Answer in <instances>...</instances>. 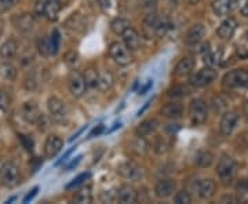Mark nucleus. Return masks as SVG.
Returning <instances> with one entry per match:
<instances>
[{
	"label": "nucleus",
	"mask_w": 248,
	"mask_h": 204,
	"mask_svg": "<svg viewBox=\"0 0 248 204\" xmlns=\"http://www.w3.org/2000/svg\"><path fill=\"white\" fill-rule=\"evenodd\" d=\"M109 55L110 58L120 66H127L133 63V54L125 47L124 43L120 42H113L109 46Z\"/></svg>",
	"instance_id": "f257e3e1"
},
{
	"label": "nucleus",
	"mask_w": 248,
	"mask_h": 204,
	"mask_svg": "<svg viewBox=\"0 0 248 204\" xmlns=\"http://www.w3.org/2000/svg\"><path fill=\"white\" fill-rule=\"evenodd\" d=\"M21 181L19 170L14 163H6L0 169V182L6 188H16Z\"/></svg>",
	"instance_id": "f03ea898"
},
{
	"label": "nucleus",
	"mask_w": 248,
	"mask_h": 204,
	"mask_svg": "<svg viewBox=\"0 0 248 204\" xmlns=\"http://www.w3.org/2000/svg\"><path fill=\"white\" fill-rule=\"evenodd\" d=\"M189 116H190V122L192 125L199 126L203 125L207 120L208 116V109L203 99H193L189 105Z\"/></svg>",
	"instance_id": "7ed1b4c3"
},
{
	"label": "nucleus",
	"mask_w": 248,
	"mask_h": 204,
	"mask_svg": "<svg viewBox=\"0 0 248 204\" xmlns=\"http://www.w3.org/2000/svg\"><path fill=\"white\" fill-rule=\"evenodd\" d=\"M237 171V164L236 161L229 157V156H222L219 161H218V166H217V174L219 175L223 182H229L233 179L234 174Z\"/></svg>",
	"instance_id": "20e7f679"
},
{
	"label": "nucleus",
	"mask_w": 248,
	"mask_h": 204,
	"mask_svg": "<svg viewBox=\"0 0 248 204\" xmlns=\"http://www.w3.org/2000/svg\"><path fill=\"white\" fill-rule=\"evenodd\" d=\"M215 79H217V72L214 71V68L211 66H207V68H203L193 75H190L189 83L193 87H205V86L211 84Z\"/></svg>",
	"instance_id": "39448f33"
},
{
	"label": "nucleus",
	"mask_w": 248,
	"mask_h": 204,
	"mask_svg": "<svg viewBox=\"0 0 248 204\" xmlns=\"http://www.w3.org/2000/svg\"><path fill=\"white\" fill-rule=\"evenodd\" d=\"M248 84V72L244 69H236V71L228 72L223 76V86L228 89H237L244 87Z\"/></svg>",
	"instance_id": "423d86ee"
},
{
	"label": "nucleus",
	"mask_w": 248,
	"mask_h": 204,
	"mask_svg": "<svg viewBox=\"0 0 248 204\" xmlns=\"http://www.w3.org/2000/svg\"><path fill=\"white\" fill-rule=\"evenodd\" d=\"M68 86H69V91H71L73 97H81L86 93V89H87L84 75L80 73L79 71H72L69 73V78H68Z\"/></svg>",
	"instance_id": "0eeeda50"
},
{
	"label": "nucleus",
	"mask_w": 248,
	"mask_h": 204,
	"mask_svg": "<svg viewBox=\"0 0 248 204\" xmlns=\"http://www.w3.org/2000/svg\"><path fill=\"white\" fill-rule=\"evenodd\" d=\"M43 115L40 112V109L37 107V104L33 101H28L22 107H21V116L24 117V120L28 123H37V120L40 119V116Z\"/></svg>",
	"instance_id": "6e6552de"
},
{
	"label": "nucleus",
	"mask_w": 248,
	"mask_h": 204,
	"mask_svg": "<svg viewBox=\"0 0 248 204\" xmlns=\"http://www.w3.org/2000/svg\"><path fill=\"white\" fill-rule=\"evenodd\" d=\"M239 122V115L237 112L231 110V112H226L225 115L222 116L221 123H219V130L223 135H229L233 133V130L236 128Z\"/></svg>",
	"instance_id": "1a4fd4ad"
},
{
	"label": "nucleus",
	"mask_w": 248,
	"mask_h": 204,
	"mask_svg": "<svg viewBox=\"0 0 248 204\" xmlns=\"http://www.w3.org/2000/svg\"><path fill=\"white\" fill-rule=\"evenodd\" d=\"M62 146H63V141L58 135H50L47 140H46L45 143V155L47 159H53L60 152H61Z\"/></svg>",
	"instance_id": "9d476101"
},
{
	"label": "nucleus",
	"mask_w": 248,
	"mask_h": 204,
	"mask_svg": "<svg viewBox=\"0 0 248 204\" xmlns=\"http://www.w3.org/2000/svg\"><path fill=\"white\" fill-rule=\"evenodd\" d=\"M205 33H207V29H205L203 24H196V25H193V27L186 32L185 43L187 46L199 45L203 40Z\"/></svg>",
	"instance_id": "9b49d317"
},
{
	"label": "nucleus",
	"mask_w": 248,
	"mask_h": 204,
	"mask_svg": "<svg viewBox=\"0 0 248 204\" xmlns=\"http://www.w3.org/2000/svg\"><path fill=\"white\" fill-rule=\"evenodd\" d=\"M160 18L156 17V14H146V17L143 18V27H142V35L146 39H152L156 36L157 27H159Z\"/></svg>",
	"instance_id": "f8f14e48"
},
{
	"label": "nucleus",
	"mask_w": 248,
	"mask_h": 204,
	"mask_svg": "<svg viewBox=\"0 0 248 204\" xmlns=\"http://www.w3.org/2000/svg\"><path fill=\"white\" fill-rule=\"evenodd\" d=\"M177 189V184L174 179H163L159 181L155 187V195L159 199H167L172 195Z\"/></svg>",
	"instance_id": "ddd939ff"
},
{
	"label": "nucleus",
	"mask_w": 248,
	"mask_h": 204,
	"mask_svg": "<svg viewBox=\"0 0 248 204\" xmlns=\"http://www.w3.org/2000/svg\"><path fill=\"white\" fill-rule=\"evenodd\" d=\"M236 29H237V22H236V19L234 18H226L225 21H222V24L219 25V28L217 29V33L218 36L223 39V40H231L233 35H234V32H236Z\"/></svg>",
	"instance_id": "4468645a"
},
{
	"label": "nucleus",
	"mask_w": 248,
	"mask_h": 204,
	"mask_svg": "<svg viewBox=\"0 0 248 204\" xmlns=\"http://www.w3.org/2000/svg\"><path fill=\"white\" fill-rule=\"evenodd\" d=\"M196 190H197V195L200 196V199H211L215 195V182L211 179H200L196 182Z\"/></svg>",
	"instance_id": "2eb2a0df"
},
{
	"label": "nucleus",
	"mask_w": 248,
	"mask_h": 204,
	"mask_svg": "<svg viewBox=\"0 0 248 204\" xmlns=\"http://www.w3.org/2000/svg\"><path fill=\"white\" fill-rule=\"evenodd\" d=\"M122 36H123L124 45H125V47H127L130 51H137V50H140V47H141V35H140L134 28H128Z\"/></svg>",
	"instance_id": "dca6fc26"
},
{
	"label": "nucleus",
	"mask_w": 248,
	"mask_h": 204,
	"mask_svg": "<svg viewBox=\"0 0 248 204\" xmlns=\"http://www.w3.org/2000/svg\"><path fill=\"white\" fill-rule=\"evenodd\" d=\"M117 173L127 179H140L142 177V169H140L137 164H134L131 161H125L123 164H120Z\"/></svg>",
	"instance_id": "f3484780"
},
{
	"label": "nucleus",
	"mask_w": 248,
	"mask_h": 204,
	"mask_svg": "<svg viewBox=\"0 0 248 204\" xmlns=\"http://www.w3.org/2000/svg\"><path fill=\"white\" fill-rule=\"evenodd\" d=\"M236 4H237V1H234V0H214L213 11L218 17H225L234 10Z\"/></svg>",
	"instance_id": "a211bd4d"
},
{
	"label": "nucleus",
	"mask_w": 248,
	"mask_h": 204,
	"mask_svg": "<svg viewBox=\"0 0 248 204\" xmlns=\"http://www.w3.org/2000/svg\"><path fill=\"white\" fill-rule=\"evenodd\" d=\"M116 200L119 203L130 204L137 202V192L134 190L133 187L130 185H123L117 192H116Z\"/></svg>",
	"instance_id": "6ab92c4d"
},
{
	"label": "nucleus",
	"mask_w": 248,
	"mask_h": 204,
	"mask_svg": "<svg viewBox=\"0 0 248 204\" xmlns=\"http://www.w3.org/2000/svg\"><path fill=\"white\" fill-rule=\"evenodd\" d=\"M193 66H195L193 60L189 58V57H185V58H182V60L177 63V66H175V69H174V75H175L177 78H187V76L192 75Z\"/></svg>",
	"instance_id": "aec40b11"
},
{
	"label": "nucleus",
	"mask_w": 248,
	"mask_h": 204,
	"mask_svg": "<svg viewBox=\"0 0 248 204\" xmlns=\"http://www.w3.org/2000/svg\"><path fill=\"white\" fill-rule=\"evenodd\" d=\"M47 107H48V110L53 116L54 119H63V116L66 113V109H65V104L63 101H61L60 98L51 97L47 102Z\"/></svg>",
	"instance_id": "412c9836"
},
{
	"label": "nucleus",
	"mask_w": 248,
	"mask_h": 204,
	"mask_svg": "<svg viewBox=\"0 0 248 204\" xmlns=\"http://www.w3.org/2000/svg\"><path fill=\"white\" fill-rule=\"evenodd\" d=\"M161 115L167 119H171V120H175V119H179L184 115V107L178 102H169L166 104L164 107L161 108Z\"/></svg>",
	"instance_id": "4be33fe9"
},
{
	"label": "nucleus",
	"mask_w": 248,
	"mask_h": 204,
	"mask_svg": "<svg viewBox=\"0 0 248 204\" xmlns=\"http://www.w3.org/2000/svg\"><path fill=\"white\" fill-rule=\"evenodd\" d=\"M18 51V45L14 39H9L6 40L3 45L0 46V57L4 60V61H11Z\"/></svg>",
	"instance_id": "5701e85b"
},
{
	"label": "nucleus",
	"mask_w": 248,
	"mask_h": 204,
	"mask_svg": "<svg viewBox=\"0 0 248 204\" xmlns=\"http://www.w3.org/2000/svg\"><path fill=\"white\" fill-rule=\"evenodd\" d=\"M35 25V18L32 14H22L16 19V28L22 33H29Z\"/></svg>",
	"instance_id": "b1692460"
},
{
	"label": "nucleus",
	"mask_w": 248,
	"mask_h": 204,
	"mask_svg": "<svg viewBox=\"0 0 248 204\" xmlns=\"http://www.w3.org/2000/svg\"><path fill=\"white\" fill-rule=\"evenodd\" d=\"M157 127H159V122L156 119H148V120H143L141 125L137 127L135 133L138 137H146L149 134L155 133Z\"/></svg>",
	"instance_id": "393cba45"
},
{
	"label": "nucleus",
	"mask_w": 248,
	"mask_h": 204,
	"mask_svg": "<svg viewBox=\"0 0 248 204\" xmlns=\"http://www.w3.org/2000/svg\"><path fill=\"white\" fill-rule=\"evenodd\" d=\"M115 84V78L112 75V72L104 71L98 73V89L101 91H108L112 89V86Z\"/></svg>",
	"instance_id": "a878e982"
},
{
	"label": "nucleus",
	"mask_w": 248,
	"mask_h": 204,
	"mask_svg": "<svg viewBox=\"0 0 248 204\" xmlns=\"http://www.w3.org/2000/svg\"><path fill=\"white\" fill-rule=\"evenodd\" d=\"M62 7L55 1V0H46L45 6V17L48 21H57L58 16L61 13Z\"/></svg>",
	"instance_id": "bb28decb"
},
{
	"label": "nucleus",
	"mask_w": 248,
	"mask_h": 204,
	"mask_svg": "<svg viewBox=\"0 0 248 204\" xmlns=\"http://www.w3.org/2000/svg\"><path fill=\"white\" fill-rule=\"evenodd\" d=\"M130 27H131V25H130V21L122 17L115 18V19L110 22V29H112V32H113L115 35H123L124 32H125Z\"/></svg>",
	"instance_id": "cd10ccee"
},
{
	"label": "nucleus",
	"mask_w": 248,
	"mask_h": 204,
	"mask_svg": "<svg viewBox=\"0 0 248 204\" xmlns=\"http://www.w3.org/2000/svg\"><path fill=\"white\" fill-rule=\"evenodd\" d=\"M196 163L200 167H210L214 163V155L210 151H200L196 155Z\"/></svg>",
	"instance_id": "c85d7f7f"
},
{
	"label": "nucleus",
	"mask_w": 248,
	"mask_h": 204,
	"mask_svg": "<svg viewBox=\"0 0 248 204\" xmlns=\"http://www.w3.org/2000/svg\"><path fill=\"white\" fill-rule=\"evenodd\" d=\"M65 27L68 28L69 31H80L83 28V17L80 16L79 13H73L71 17L66 19Z\"/></svg>",
	"instance_id": "c756f323"
},
{
	"label": "nucleus",
	"mask_w": 248,
	"mask_h": 204,
	"mask_svg": "<svg viewBox=\"0 0 248 204\" xmlns=\"http://www.w3.org/2000/svg\"><path fill=\"white\" fill-rule=\"evenodd\" d=\"M91 200H93V195H91V188L89 187L81 188L79 192L75 195V197H73V202L80 204L91 203Z\"/></svg>",
	"instance_id": "7c9ffc66"
},
{
	"label": "nucleus",
	"mask_w": 248,
	"mask_h": 204,
	"mask_svg": "<svg viewBox=\"0 0 248 204\" xmlns=\"http://www.w3.org/2000/svg\"><path fill=\"white\" fill-rule=\"evenodd\" d=\"M131 151L135 155H138V156H143L148 152V143L145 142L143 137H138L135 141H133V143H131Z\"/></svg>",
	"instance_id": "2f4dec72"
},
{
	"label": "nucleus",
	"mask_w": 248,
	"mask_h": 204,
	"mask_svg": "<svg viewBox=\"0 0 248 204\" xmlns=\"http://www.w3.org/2000/svg\"><path fill=\"white\" fill-rule=\"evenodd\" d=\"M37 48L39 53L42 54L43 57H48L51 54V47H50V37L47 36H42L37 39Z\"/></svg>",
	"instance_id": "473e14b6"
},
{
	"label": "nucleus",
	"mask_w": 248,
	"mask_h": 204,
	"mask_svg": "<svg viewBox=\"0 0 248 204\" xmlns=\"http://www.w3.org/2000/svg\"><path fill=\"white\" fill-rule=\"evenodd\" d=\"M222 61V51H215V53H208L205 57H204V63H207L208 66H217V65H219Z\"/></svg>",
	"instance_id": "72a5a7b5"
},
{
	"label": "nucleus",
	"mask_w": 248,
	"mask_h": 204,
	"mask_svg": "<svg viewBox=\"0 0 248 204\" xmlns=\"http://www.w3.org/2000/svg\"><path fill=\"white\" fill-rule=\"evenodd\" d=\"M61 46V33L58 29H54L53 33L50 36V47H51V54H57Z\"/></svg>",
	"instance_id": "f704fd0d"
},
{
	"label": "nucleus",
	"mask_w": 248,
	"mask_h": 204,
	"mask_svg": "<svg viewBox=\"0 0 248 204\" xmlns=\"http://www.w3.org/2000/svg\"><path fill=\"white\" fill-rule=\"evenodd\" d=\"M84 79H86L87 87L95 89L98 86V72L93 68H90L89 71L84 73Z\"/></svg>",
	"instance_id": "c9c22d12"
},
{
	"label": "nucleus",
	"mask_w": 248,
	"mask_h": 204,
	"mask_svg": "<svg viewBox=\"0 0 248 204\" xmlns=\"http://www.w3.org/2000/svg\"><path fill=\"white\" fill-rule=\"evenodd\" d=\"M0 73L3 75V78L7 80H14L17 76V71L11 63H3L0 66Z\"/></svg>",
	"instance_id": "e433bc0d"
},
{
	"label": "nucleus",
	"mask_w": 248,
	"mask_h": 204,
	"mask_svg": "<svg viewBox=\"0 0 248 204\" xmlns=\"http://www.w3.org/2000/svg\"><path fill=\"white\" fill-rule=\"evenodd\" d=\"M174 202L177 204H189L192 202V197L189 195V192H186V190H181V192H178L175 197H174Z\"/></svg>",
	"instance_id": "4c0bfd02"
},
{
	"label": "nucleus",
	"mask_w": 248,
	"mask_h": 204,
	"mask_svg": "<svg viewBox=\"0 0 248 204\" xmlns=\"http://www.w3.org/2000/svg\"><path fill=\"white\" fill-rule=\"evenodd\" d=\"M141 9L146 14H153L156 10V0H141Z\"/></svg>",
	"instance_id": "58836bf2"
},
{
	"label": "nucleus",
	"mask_w": 248,
	"mask_h": 204,
	"mask_svg": "<svg viewBox=\"0 0 248 204\" xmlns=\"http://www.w3.org/2000/svg\"><path fill=\"white\" fill-rule=\"evenodd\" d=\"M185 95H187V89L184 87V86H177L172 90H170V97L182 98L185 97Z\"/></svg>",
	"instance_id": "ea45409f"
},
{
	"label": "nucleus",
	"mask_w": 248,
	"mask_h": 204,
	"mask_svg": "<svg viewBox=\"0 0 248 204\" xmlns=\"http://www.w3.org/2000/svg\"><path fill=\"white\" fill-rule=\"evenodd\" d=\"M98 1L105 11H113L117 9V0H98Z\"/></svg>",
	"instance_id": "a19ab883"
},
{
	"label": "nucleus",
	"mask_w": 248,
	"mask_h": 204,
	"mask_svg": "<svg viewBox=\"0 0 248 204\" xmlns=\"http://www.w3.org/2000/svg\"><path fill=\"white\" fill-rule=\"evenodd\" d=\"M213 108L215 112H218V113H221L222 110L226 108V102L222 99L221 97H215L213 99Z\"/></svg>",
	"instance_id": "79ce46f5"
},
{
	"label": "nucleus",
	"mask_w": 248,
	"mask_h": 204,
	"mask_svg": "<svg viewBox=\"0 0 248 204\" xmlns=\"http://www.w3.org/2000/svg\"><path fill=\"white\" fill-rule=\"evenodd\" d=\"M19 137V140H21V142H22V145H24V148L27 149V151L32 152V149H33V141H32V138L31 137H28V135H18Z\"/></svg>",
	"instance_id": "37998d69"
},
{
	"label": "nucleus",
	"mask_w": 248,
	"mask_h": 204,
	"mask_svg": "<svg viewBox=\"0 0 248 204\" xmlns=\"http://www.w3.org/2000/svg\"><path fill=\"white\" fill-rule=\"evenodd\" d=\"M45 6L46 0H37L35 4V16L36 17H45Z\"/></svg>",
	"instance_id": "c03bdc74"
},
{
	"label": "nucleus",
	"mask_w": 248,
	"mask_h": 204,
	"mask_svg": "<svg viewBox=\"0 0 248 204\" xmlns=\"http://www.w3.org/2000/svg\"><path fill=\"white\" fill-rule=\"evenodd\" d=\"M65 63L68 65V66H73L75 63H78V53H75V51H69V53L65 54Z\"/></svg>",
	"instance_id": "a18cd8bd"
},
{
	"label": "nucleus",
	"mask_w": 248,
	"mask_h": 204,
	"mask_svg": "<svg viewBox=\"0 0 248 204\" xmlns=\"http://www.w3.org/2000/svg\"><path fill=\"white\" fill-rule=\"evenodd\" d=\"M87 178H90V174L89 173H86V174H81V175H79V177L76 178V179H73L71 184L66 187V189H72V188L78 187V185H80V184H83Z\"/></svg>",
	"instance_id": "49530a36"
},
{
	"label": "nucleus",
	"mask_w": 248,
	"mask_h": 204,
	"mask_svg": "<svg viewBox=\"0 0 248 204\" xmlns=\"http://www.w3.org/2000/svg\"><path fill=\"white\" fill-rule=\"evenodd\" d=\"M10 105V97L4 93V91H0V109L1 110H6Z\"/></svg>",
	"instance_id": "de8ad7c7"
},
{
	"label": "nucleus",
	"mask_w": 248,
	"mask_h": 204,
	"mask_svg": "<svg viewBox=\"0 0 248 204\" xmlns=\"http://www.w3.org/2000/svg\"><path fill=\"white\" fill-rule=\"evenodd\" d=\"M19 0H0V7L4 10L13 9Z\"/></svg>",
	"instance_id": "09e8293b"
},
{
	"label": "nucleus",
	"mask_w": 248,
	"mask_h": 204,
	"mask_svg": "<svg viewBox=\"0 0 248 204\" xmlns=\"http://www.w3.org/2000/svg\"><path fill=\"white\" fill-rule=\"evenodd\" d=\"M101 199L104 200V202H113V200H116V193L113 195L112 193V190H109V192H105V193H102V196H101Z\"/></svg>",
	"instance_id": "8fccbe9b"
},
{
	"label": "nucleus",
	"mask_w": 248,
	"mask_h": 204,
	"mask_svg": "<svg viewBox=\"0 0 248 204\" xmlns=\"http://www.w3.org/2000/svg\"><path fill=\"white\" fill-rule=\"evenodd\" d=\"M105 131V127L104 126L101 125V126H98V127H95L94 130H93V133L90 134V137H95V135H101V134L104 133Z\"/></svg>",
	"instance_id": "3c124183"
},
{
	"label": "nucleus",
	"mask_w": 248,
	"mask_h": 204,
	"mask_svg": "<svg viewBox=\"0 0 248 204\" xmlns=\"http://www.w3.org/2000/svg\"><path fill=\"white\" fill-rule=\"evenodd\" d=\"M37 190H39V188L37 187L33 188V189H32V192H31V193H28V195L25 196V199H24V203H28L29 200H32V199H33V197L36 196V193H37Z\"/></svg>",
	"instance_id": "603ef678"
},
{
	"label": "nucleus",
	"mask_w": 248,
	"mask_h": 204,
	"mask_svg": "<svg viewBox=\"0 0 248 204\" xmlns=\"http://www.w3.org/2000/svg\"><path fill=\"white\" fill-rule=\"evenodd\" d=\"M36 79L35 78H31V79H27V83H25V86H27L28 90H33L36 87Z\"/></svg>",
	"instance_id": "864d4df0"
},
{
	"label": "nucleus",
	"mask_w": 248,
	"mask_h": 204,
	"mask_svg": "<svg viewBox=\"0 0 248 204\" xmlns=\"http://www.w3.org/2000/svg\"><path fill=\"white\" fill-rule=\"evenodd\" d=\"M33 61V57L32 55H28V57H22V60H21V65H24V66H27V65H31Z\"/></svg>",
	"instance_id": "5fc2aeb1"
},
{
	"label": "nucleus",
	"mask_w": 248,
	"mask_h": 204,
	"mask_svg": "<svg viewBox=\"0 0 248 204\" xmlns=\"http://www.w3.org/2000/svg\"><path fill=\"white\" fill-rule=\"evenodd\" d=\"M152 87V80H148V83L142 87V89L138 90V94H146V91Z\"/></svg>",
	"instance_id": "6e6d98bb"
},
{
	"label": "nucleus",
	"mask_w": 248,
	"mask_h": 204,
	"mask_svg": "<svg viewBox=\"0 0 248 204\" xmlns=\"http://www.w3.org/2000/svg\"><path fill=\"white\" fill-rule=\"evenodd\" d=\"M80 160H81V156H79V157H76V160H73L71 164H69V166L66 167V170L69 171V170H72V169H73V167H76V166H78V164H79V163H80Z\"/></svg>",
	"instance_id": "4d7b16f0"
},
{
	"label": "nucleus",
	"mask_w": 248,
	"mask_h": 204,
	"mask_svg": "<svg viewBox=\"0 0 248 204\" xmlns=\"http://www.w3.org/2000/svg\"><path fill=\"white\" fill-rule=\"evenodd\" d=\"M243 116H244L246 122L248 123V101H246V104H244V107H243Z\"/></svg>",
	"instance_id": "13d9d810"
},
{
	"label": "nucleus",
	"mask_w": 248,
	"mask_h": 204,
	"mask_svg": "<svg viewBox=\"0 0 248 204\" xmlns=\"http://www.w3.org/2000/svg\"><path fill=\"white\" fill-rule=\"evenodd\" d=\"M237 51H239L240 57H248V51L246 50V47H243V46L240 47L239 46V50H237Z\"/></svg>",
	"instance_id": "bf43d9fd"
},
{
	"label": "nucleus",
	"mask_w": 248,
	"mask_h": 204,
	"mask_svg": "<svg viewBox=\"0 0 248 204\" xmlns=\"http://www.w3.org/2000/svg\"><path fill=\"white\" fill-rule=\"evenodd\" d=\"M241 16H244V17H248V1L241 7Z\"/></svg>",
	"instance_id": "052dcab7"
},
{
	"label": "nucleus",
	"mask_w": 248,
	"mask_h": 204,
	"mask_svg": "<svg viewBox=\"0 0 248 204\" xmlns=\"http://www.w3.org/2000/svg\"><path fill=\"white\" fill-rule=\"evenodd\" d=\"M55 1H57V3L61 6L62 9H63V7H66V6L69 4V1H71V0H55Z\"/></svg>",
	"instance_id": "680f3d73"
},
{
	"label": "nucleus",
	"mask_w": 248,
	"mask_h": 204,
	"mask_svg": "<svg viewBox=\"0 0 248 204\" xmlns=\"http://www.w3.org/2000/svg\"><path fill=\"white\" fill-rule=\"evenodd\" d=\"M189 1H190V3H192V4H196V3H199V1H200V0H189Z\"/></svg>",
	"instance_id": "e2e57ef3"
},
{
	"label": "nucleus",
	"mask_w": 248,
	"mask_h": 204,
	"mask_svg": "<svg viewBox=\"0 0 248 204\" xmlns=\"http://www.w3.org/2000/svg\"><path fill=\"white\" fill-rule=\"evenodd\" d=\"M246 37H247V42H248V31H247V33H246Z\"/></svg>",
	"instance_id": "0e129e2a"
},
{
	"label": "nucleus",
	"mask_w": 248,
	"mask_h": 204,
	"mask_svg": "<svg viewBox=\"0 0 248 204\" xmlns=\"http://www.w3.org/2000/svg\"><path fill=\"white\" fill-rule=\"evenodd\" d=\"M234 1H239V0H234Z\"/></svg>",
	"instance_id": "69168bd1"
}]
</instances>
